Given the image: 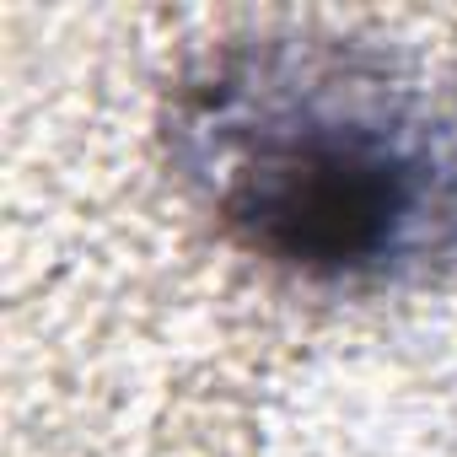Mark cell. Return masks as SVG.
Instances as JSON below:
<instances>
[{
  "label": "cell",
  "mask_w": 457,
  "mask_h": 457,
  "mask_svg": "<svg viewBox=\"0 0 457 457\" xmlns=\"http://www.w3.org/2000/svg\"><path fill=\"white\" fill-rule=\"evenodd\" d=\"M162 145L215 237L296 291L382 296L457 264V97L377 44L226 38L172 76Z\"/></svg>",
  "instance_id": "1"
}]
</instances>
